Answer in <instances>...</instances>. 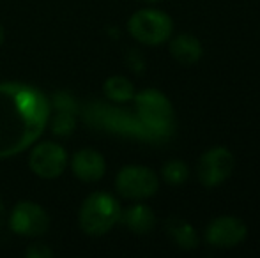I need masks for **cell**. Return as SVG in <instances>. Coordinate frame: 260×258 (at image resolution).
<instances>
[{
	"instance_id": "cell-1",
	"label": "cell",
	"mask_w": 260,
	"mask_h": 258,
	"mask_svg": "<svg viewBox=\"0 0 260 258\" xmlns=\"http://www.w3.org/2000/svg\"><path fill=\"white\" fill-rule=\"evenodd\" d=\"M138 121L154 136H165L174 129V106L157 89H144L133 97Z\"/></svg>"
},
{
	"instance_id": "cell-2",
	"label": "cell",
	"mask_w": 260,
	"mask_h": 258,
	"mask_svg": "<svg viewBox=\"0 0 260 258\" xmlns=\"http://www.w3.org/2000/svg\"><path fill=\"white\" fill-rule=\"evenodd\" d=\"M120 203L115 196L96 191L83 200L80 207V227L89 235H105L120 221Z\"/></svg>"
},
{
	"instance_id": "cell-3",
	"label": "cell",
	"mask_w": 260,
	"mask_h": 258,
	"mask_svg": "<svg viewBox=\"0 0 260 258\" xmlns=\"http://www.w3.org/2000/svg\"><path fill=\"white\" fill-rule=\"evenodd\" d=\"M127 32L135 41L147 46L163 45L165 41L172 38L174 32V21L170 14L159 9H138L137 13L131 14L127 21Z\"/></svg>"
},
{
	"instance_id": "cell-4",
	"label": "cell",
	"mask_w": 260,
	"mask_h": 258,
	"mask_svg": "<svg viewBox=\"0 0 260 258\" xmlns=\"http://www.w3.org/2000/svg\"><path fill=\"white\" fill-rule=\"evenodd\" d=\"M115 188L124 198L129 200H145L159 190V179L156 172L149 166L129 165L124 166L115 179Z\"/></svg>"
},
{
	"instance_id": "cell-5",
	"label": "cell",
	"mask_w": 260,
	"mask_h": 258,
	"mask_svg": "<svg viewBox=\"0 0 260 258\" xmlns=\"http://www.w3.org/2000/svg\"><path fill=\"white\" fill-rule=\"evenodd\" d=\"M236 168V156L226 147L216 145L200 156L197 165V177L204 188H216L223 184Z\"/></svg>"
},
{
	"instance_id": "cell-6",
	"label": "cell",
	"mask_w": 260,
	"mask_h": 258,
	"mask_svg": "<svg viewBox=\"0 0 260 258\" xmlns=\"http://www.w3.org/2000/svg\"><path fill=\"white\" fill-rule=\"evenodd\" d=\"M9 227L14 234L23 237H38L48 232L50 217L41 205L34 202H20L16 203L9 216Z\"/></svg>"
},
{
	"instance_id": "cell-7",
	"label": "cell",
	"mask_w": 260,
	"mask_h": 258,
	"mask_svg": "<svg viewBox=\"0 0 260 258\" xmlns=\"http://www.w3.org/2000/svg\"><path fill=\"white\" fill-rule=\"evenodd\" d=\"M204 237L212 248L230 249L246 241L248 227L243 219L236 216H219L207 225Z\"/></svg>"
},
{
	"instance_id": "cell-8",
	"label": "cell",
	"mask_w": 260,
	"mask_h": 258,
	"mask_svg": "<svg viewBox=\"0 0 260 258\" xmlns=\"http://www.w3.org/2000/svg\"><path fill=\"white\" fill-rule=\"evenodd\" d=\"M68 165V152L53 141H43L30 152L28 166L41 179H57Z\"/></svg>"
},
{
	"instance_id": "cell-9",
	"label": "cell",
	"mask_w": 260,
	"mask_h": 258,
	"mask_svg": "<svg viewBox=\"0 0 260 258\" xmlns=\"http://www.w3.org/2000/svg\"><path fill=\"white\" fill-rule=\"evenodd\" d=\"M71 170L82 182H98L105 177L106 163L96 149H82L71 159Z\"/></svg>"
},
{
	"instance_id": "cell-10",
	"label": "cell",
	"mask_w": 260,
	"mask_h": 258,
	"mask_svg": "<svg viewBox=\"0 0 260 258\" xmlns=\"http://www.w3.org/2000/svg\"><path fill=\"white\" fill-rule=\"evenodd\" d=\"M170 55L182 65H195L202 59L204 46L193 34H179L170 41Z\"/></svg>"
},
{
	"instance_id": "cell-11",
	"label": "cell",
	"mask_w": 260,
	"mask_h": 258,
	"mask_svg": "<svg viewBox=\"0 0 260 258\" xmlns=\"http://www.w3.org/2000/svg\"><path fill=\"white\" fill-rule=\"evenodd\" d=\"M120 221L129 228L133 234L145 235L154 230L156 227V214L145 203H135L120 212Z\"/></svg>"
},
{
	"instance_id": "cell-12",
	"label": "cell",
	"mask_w": 260,
	"mask_h": 258,
	"mask_svg": "<svg viewBox=\"0 0 260 258\" xmlns=\"http://www.w3.org/2000/svg\"><path fill=\"white\" fill-rule=\"evenodd\" d=\"M167 232L172 237V241L184 251H191V249L199 248V234H197L195 227L188 223L186 219L179 216H172L167 219Z\"/></svg>"
},
{
	"instance_id": "cell-13",
	"label": "cell",
	"mask_w": 260,
	"mask_h": 258,
	"mask_svg": "<svg viewBox=\"0 0 260 258\" xmlns=\"http://www.w3.org/2000/svg\"><path fill=\"white\" fill-rule=\"evenodd\" d=\"M103 92L113 103H127V101H133L135 87L129 82V78L120 75H113L110 78H106L103 85Z\"/></svg>"
},
{
	"instance_id": "cell-14",
	"label": "cell",
	"mask_w": 260,
	"mask_h": 258,
	"mask_svg": "<svg viewBox=\"0 0 260 258\" xmlns=\"http://www.w3.org/2000/svg\"><path fill=\"white\" fill-rule=\"evenodd\" d=\"M189 166L182 159H168L161 168V177L168 186H181L189 179Z\"/></svg>"
},
{
	"instance_id": "cell-15",
	"label": "cell",
	"mask_w": 260,
	"mask_h": 258,
	"mask_svg": "<svg viewBox=\"0 0 260 258\" xmlns=\"http://www.w3.org/2000/svg\"><path fill=\"white\" fill-rule=\"evenodd\" d=\"M52 131L55 136H69L75 131V117L66 112H58L53 117Z\"/></svg>"
},
{
	"instance_id": "cell-16",
	"label": "cell",
	"mask_w": 260,
	"mask_h": 258,
	"mask_svg": "<svg viewBox=\"0 0 260 258\" xmlns=\"http://www.w3.org/2000/svg\"><path fill=\"white\" fill-rule=\"evenodd\" d=\"M27 256H30V258H50V256H53V251L50 248H46L45 244H41V242H36V244H32L30 248L27 249Z\"/></svg>"
},
{
	"instance_id": "cell-17",
	"label": "cell",
	"mask_w": 260,
	"mask_h": 258,
	"mask_svg": "<svg viewBox=\"0 0 260 258\" xmlns=\"http://www.w3.org/2000/svg\"><path fill=\"white\" fill-rule=\"evenodd\" d=\"M6 217H7V212H6V207H4L2 200H0V227L6 223Z\"/></svg>"
},
{
	"instance_id": "cell-18",
	"label": "cell",
	"mask_w": 260,
	"mask_h": 258,
	"mask_svg": "<svg viewBox=\"0 0 260 258\" xmlns=\"http://www.w3.org/2000/svg\"><path fill=\"white\" fill-rule=\"evenodd\" d=\"M2 43H4V27L0 25V46H2Z\"/></svg>"
},
{
	"instance_id": "cell-19",
	"label": "cell",
	"mask_w": 260,
	"mask_h": 258,
	"mask_svg": "<svg viewBox=\"0 0 260 258\" xmlns=\"http://www.w3.org/2000/svg\"><path fill=\"white\" fill-rule=\"evenodd\" d=\"M147 2H157V0H147Z\"/></svg>"
}]
</instances>
